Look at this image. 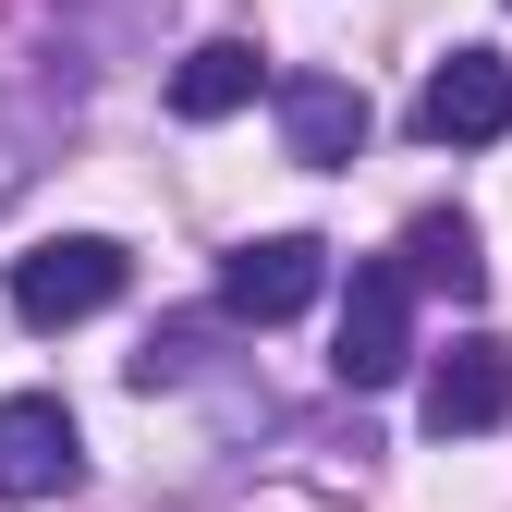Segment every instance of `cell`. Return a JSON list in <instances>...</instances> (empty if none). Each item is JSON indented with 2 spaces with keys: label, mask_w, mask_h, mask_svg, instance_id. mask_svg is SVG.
Instances as JSON below:
<instances>
[{
  "label": "cell",
  "mask_w": 512,
  "mask_h": 512,
  "mask_svg": "<svg viewBox=\"0 0 512 512\" xmlns=\"http://www.w3.org/2000/svg\"><path fill=\"white\" fill-rule=\"evenodd\" d=\"M403 366H415V281H403V256H366L354 293H342L330 378H342V391H391Z\"/></svg>",
  "instance_id": "obj_1"
},
{
  "label": "cell",
  "mask_w": 512,
  "mask_h": 512,
  "mask_svg": "<svg viewBox=\"0 0 512 512\" xmlns=\"http://www.w3.org/2000/svg\"><path fill=\"white\" fill-rule=\"evenodd\" d=\"M122 305V244L110 232H61V244H25L13 256V317L25 330H74V317Z\"/></svg>",
  "instance_id": "obj_2"
},
{
  "label": "cell",
  "mask_w": 512,
  "mask_h": 512,
  "mask_svg": "<svg viewBox=\"0 0 512 512\" xmlns=\"http://www.w3.org/2000/svg\"><path fill=\"white\" fill-rule=\"evenodd\" d=\"M317 293H330V244L317 232H256V244L220 256V317H244V330H281Z\"/></svg>",
  "instance_id": "obj_3"
},
{
  "label": "cell",
  "mask_w": 512,
  "mask_h": 512,
  "mask_svg": "<svg viewBox=\"0 0 512 512\" xmlns=\"http://www.w3.org/2000/svg\"><path fill=\"white\" fill-rule=\"evenodd\" d=\"M86 488V439L49 391H0V500H74Z\"/></svg>",
  "instance_id": "obj_4"
},
{
  "label": "cell",
  "mask_w": 512,
  "mask_h": 512,
  "mask_svg": "<svg viewBox=\"0 0 512 512\" xmlns=\"http://www.w3.org/2000/svg\"><path fill=\"white\" fill-rule=\"evenodd\" d=\"M415 135L427 147H500L512 135V61L500 49H452L415 98Z\"/></svg>",
  "instance_id": "obj_5"
},
{
  "label": "cell",
  "mask_w": 512,
  "mask_h": 512,
  "mask_svg": "<svg viewBox=\"0 0 512 512\" xmlns=\"http://www.w3.org/2000/svg\"><path fill=\"white\" fill-rule=\"evenodd\" d=\"M269 98H281V147L305 171H354V147H366V86L354 74H269Z\"/></svg>",
  "instance_id": "obj_6"
},
{
  "label": "cell",
  "mask_w": 512,
  "mask_h": 512,
  "mask_svg": "<svg viewBox=\"0 0 512 512\" xmlns=\"http://www.w3.org/2000/svg\"><path fill=\"white\" fill-rule=\"evenodd\" d=\"M500 415H512V342L464 330L452 354L427 366V439H488Z\"/></svg>",
  "instance_id": "obj_7"
},
{
  "label": "cell",
  "mask_w": 512,
  "mask_h": 512,
  "mask_svg": "<svg viewBox=\"0 0 512 512\" xmlns=\"http://www.w3.org/2000/svg\"><path fill=\"white\" fill-rule=\"evenodd\" d=\"M256 86H269V49H256V37H196V49H183L171 61V122H232Z\"/></svg>",
  "instance_id": "obj_8"
},
{
  "label": "cell",
  "mask_w": 512,
  "mask_h": 512,
  "mask_svg": "<svg viewBox=\"0 0 512 512\" xmlns=\"http://www.w3.org/2000/svg\"><path fill=\"white\" fill-rule=\"evenodd\" d=\"M403 281L476 305V293H488V244H476V220H464V208H427V220L403 232Z\"/></svg>",
  "instance_id": "obj_9"
},
{
  "label": "cell",
  "mask_w": 512,
  "mask_h": 512,
  "mask_svg": "<svg viewBox=\"0 0 512 512\" xmlns=\"http://www.w3.org/2000/svg\"><path fill=\"white\" fill-rule=\"evenodd\" d=\"M49 135H61V122H49V98H0V208H13L25 183H37Z\"/></svg>",
  "instance_id": "obj_10"
},
{
  "label": "cell",
  "mask_w": 512,
  "mask_h": 512,
  "mask_svg": "<svg viewBox=\"0 0 512 512\" xmlns=\"http://www.w3.org/2000/svg\"><path fill=\"white\" fill-rule=\"evenodd\" d=\"M196 366H208V330H159V342L135 354V391H183Z\"/></svg>",
  "instance_id": "obj_11"
}]
</instances>
